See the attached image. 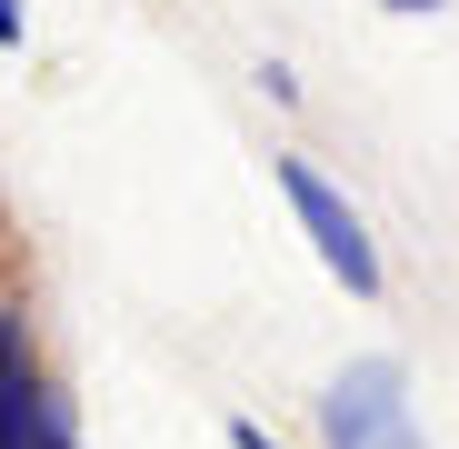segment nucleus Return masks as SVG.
Masks as SVG:
<instances>
[{
    "label": "nucleus",
    "instance_id": "6",
    "mask_svg": "<svg viewBox=\"0 0 459 449\" xmlns=\"http://www.w3.org/2000/svg\"><path fill=\"white\" fill-rule=\"evenodd\" d=\"M390 11H439V0H390Z\"/></svg>",
    "mask_w": 459,
    "mask_h": 449
},
{
    "label": "nucleus",
    "instance_id": "3",
    "mask_svg": "<svg viewBox=\"0 0 459 449\" xmlns=\"http://www.w3.org/2000/svg\"><path fill=\"white\" fill-rule=\"evenodd\" d=\"M0 449H70V410L21 359V310H0Z\"/></svg>",
    "mask_w": 459,
    "mask_h": 449
},
{
    "label": "nucleus",
    "instance_id": "5",
    "mask_svg": "<svg viewBox=\"0 0 459 449\" xmlns=\"http://www.w3.org/2000/svg\"><path fill=\"white\" fill-rule=\"evenodd\" d=\"M21 40V0H0V50H11Z\"/></svg>",
    "mask_w": 459,
    "mask_h": 449
},
{
    "label": "nucleus",
    "instance_id": "4",
    "mask_svg": "<svg viewBox=\"0 0 459 449\" xmlns=\"http://www.w3.org/2000/svg\"><path fill=\"white\" fill-rule=\"evenodd\" d=\"M230 439H240V449H270V429H260V419H230Z\"/></svg>",
    "mask_w": 459,
    "mask_h": 449
},
{
    "label": "nucleus",
    "instance_id": "2",
    "mask_svg": "<svg viewBox=\"0 0 459 449\" xmlns=\"http://www.w3.org/2000/svg\"><path fill=\"white\" fill-rule=\"evenodd\" d=\"M280 190H290V210H299V230L320 240V260H330V280H350L359 299L379 289V250H369V230H359V210L310 170V160H280Z\"/></svg>",
    "mask_w": 459,
    "mask_h": 449
},
{
    "label": "nucleus",
    "instance_id": "1",
    "mask_svg": "<svg viewBox=\"0 0 459 449\" xmlns=\"http://www.w3.org/2000/svg\"><path fill=\"white\" fill-rule=\"evenodd\" d=\"M320 429H330V449H429L420 419H410L400 359H350L330 380V400H320Z\"/></svg>",
    "mask_w": 459,
    "mask_h": 449
}]
</instances>
